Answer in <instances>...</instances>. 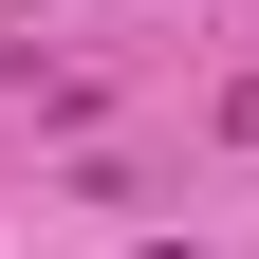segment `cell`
I'll use <instances>...</instances> for the list:
<instances>
[{"mask_svg": "<svg viewBox=\"0 0 259 259\" xmlns=\"http://www.w3.org/2000/svg\"><path fill=\"white\" fill-rule=\"evenodd\" d=\"M222 130H241V148H259V74H241V93H222Z\"/></svg>", "mask_w": 259, "mask_h": 259, "instance_id": "1", "label": "cell"}, {"mask_svg": "<svg viewBox=\"0 0 259 259\" xmlns=\"http://www.w3.org/2000/svg\"><path fill=\"white\" fill-rule=\"evenodd\" d=\"M167 259H185V241H167Z\"/></svg>", "mask_w": 259, "mask_h": 259, "instance_id": "2", "label": "cell"}]
</instances>
